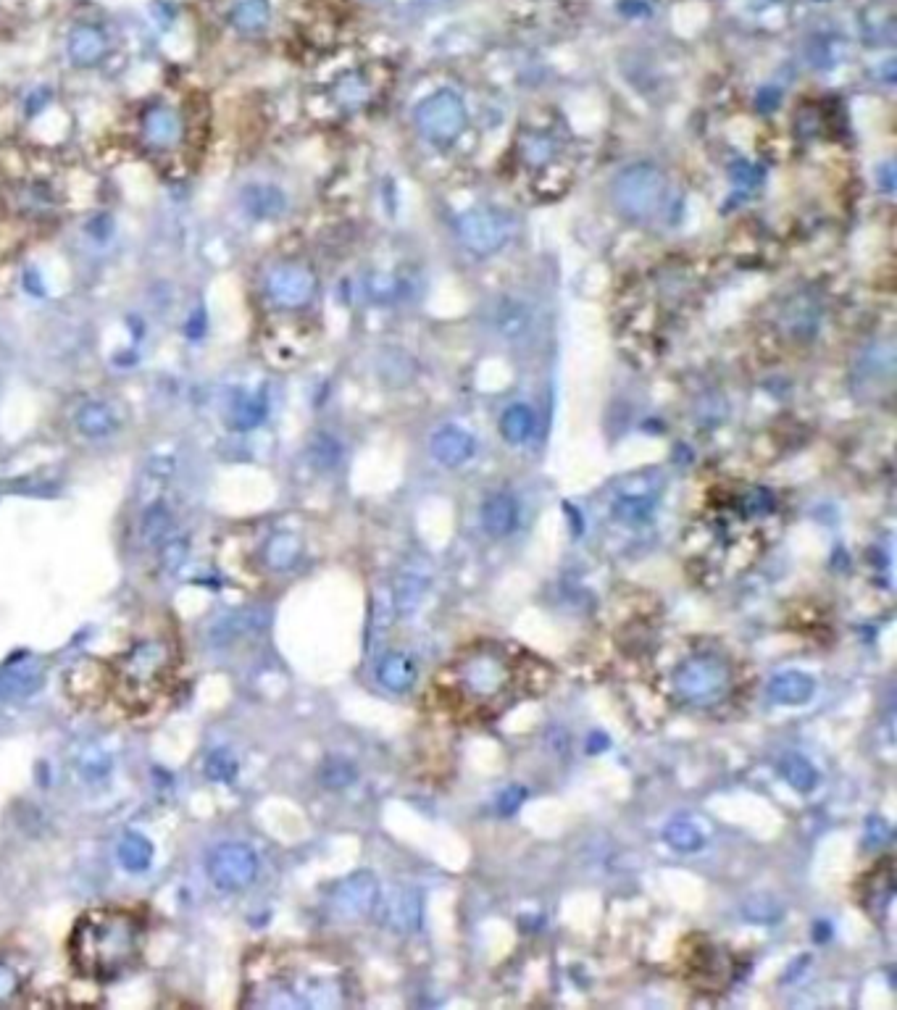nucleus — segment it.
<instances>
[{"label":"nucleus","instance_id":"obj_1","mask_svg":"<svg viewBox=\"0 0 897 1010\" xmlns=\"http://www.w3.org/2000/svg\"><path fill=\"white\" fill-rule=\"evenodd\" d=\"M143 953V921L122 905L82 913L69 937V958L79 974L111 982L135 968Z\"/></svg>","mask_w":897,"mask_h":1010},{"label":"nucleus","instance_id":"obj_2","mask_svg":"<svg viewBox=\"0 0 897 1010\" xmlns=\"http://www.w3.org/2000/svg\"><path fill=\"white\" fill-rule=\"evenodd\" d=\"M442 695L466 716H498L519 698V661L498 645L466 650L442 671Z\"/></svg>","mask_w":897,"mask_h":1010},{"label":"nucleus","instance_id":"obj_3","mask_svg":"<svg viewBox=\"0 0 897 1010\" xmlns=\"http://www.w3.org/2000/svg\"><path fill=\"white\" fill-rule=\"evenodd\" d=\"M177 671V645L169 634H143L129 642L106 674L116 695L129 711H145L158 695H164Z\"/></svg>","mask_w":897,"mask_h":1010},{"label":"nucleus","instance_id":"obj_4","mask_svg":"<svg viewBox=\"0 0 897 1010\" xmlns=\"http://www.w3.org/2000/svg\"><path fill=\"white\" fill-rule=\"evenodd\" d=\"M732 663L721 653L687 655L671 671V695L687 708H713L724 703L732 692Z\"/></svg>","mask_w":897,"mask_h":1010},{"label":"nucleus","instance_id":"obj_5","mask_svg":"<svg viewBox=\"0 0 897 1010\" xmlns=\"http://www.w3.org/2000/svg\"><path fill=\"white\" fill-rule=\"evenodd\" d=\"M666 177L653 164H632L616 174L611 185L613 206L621 216L632 221L653 219L666 200Z\"/></svg>","mask_w":897,"mask_h":1010},{"label":"nucleus","instance_id":"obj_6","mask_svg":"<svg viewBox=\"0 0 897 1010\" xmlns=\"http://www.w3.org/2000/svg\"><path fill=\"white\" fill-rule=\"evenodd\" d=\"M456 232L474 256H492L516 235V219L500 208H471L458 216Z\"/></svg>","mask_w":897,"mask_h":1010},{"label":"nucleus","instance_id":"obj_7","mask_svg":"<svg viewBox=\"0 0 897 1010\" xmlns=\"http://www.w3.org/2000/svg\"><path fill=\"white\" fill-rule=\"evenodd\" d=\"M466 121H469V116H466L461 95L450 93V90L429 95L416 108V127L432 143L448 145L458 140L466 129Z\"/></svg>","mask_w":897,"mask_h":1010},{"label":"nucleus","instance_id":"obj_8","mask_svg":"<svg viewBox=\"0 0 897 1010\" xmlns=\"http://www.w3.org/2000/svg\"><path fill=\"white\" fill-rule=\"evenodd\" d=\"M258 855L253 847L243 842H224L214 850L208 861V874L216 890L221 892H243L258 879Z\"/></svg>","mask_w":897,"mask_h":1010},{"label":"nucleus","instance_id":"obj_9","mask_svg":"<svg viewBox=\"0 0 897 1010\" xmlns=\"http://www.w3.org/2000/svg\"><path fill=\"white\" fill-rule=\"evenodd\" d=\"M269 298L282 308H300L314 298L316 277L306 266L282 264L269 274L266 282Z\"/></svg>","mask_w":897,"mask_h":1010},{"label":"nucleus","instance_id":"obj_10","mask_svg":"<svg viewBox=\"0 0 897 1010\" xmlns=\"http://www.w3.org/2000/svg\"><path fill=\"white\" fill-rule=\"evenodd\" d=\"M377 905V879L358 871L340 884L332 895V908L342 918H361Z\"/></svg>","mask_w":897,"mask_h":1010},{"label":"nucleus","instance_id":"obj_11","mask_svg":"<svg viewBox=\"0 0 897 1010\" xmlns=\"http://www.w3.org/2000/svg\"><path fill=\"white\" fill-rule=\"evenodd\" d=\"M382 921L390 926L392 932L411 934L421 926V897L416 890L400 887V890L390 892L382 905Z\"/></svg>","mask_w":897,"mask_h":1010},{"label":"nucleus","instance_id":"obj_12","mask_svg":"<svg viewBox=\"0 0 897 1010\" xmlns=\"http://www.w3.org/2000/svg\"><path fill=\"white\" fill-rule=\"evenodd\" d=\"M45 684V669L40 661H22L0 671V700L32 698Z\"/></svg>","mask_w":897,"mask_h":1010},{"label":"nucleus","instance_id":"obj_13","mask_svg":"<svg viewBox=\"0 0 897 1010\" xmlns=\"http://www.w3.org/2000/svg\"><path fill=\"white\" fill-rule=\"evenodd\" d=\"M429 448L437 463H442L445 469H456L474 456V437L461 427H442L432 434Z\"/></svg>","mask_w":897,"mask_h":1010},{"label":"nucleus","instance_id":"obj_14","mask_svg":"<svg viewBox=\"0 0 897 1010\" xmlns=\"http://www.w3.org/2000/svg\"><path fill=\"white\" fill-rule=\"evenodd\" d=\"M66 50H69V58H72L74 66H79V69H93V66L103 64V58H106L108 53V40L98 27H93V24H82V27L72 29Z\"/></svg>","mask_w":897,"mask_h":1010},{"label":"nucleus","instance_id":"obj_15","mask_svg":"<svg viewBox=\"0 0 897 1010\" xmlns=\"http://www.w3.org/2000/svg\"><path fill=\"white\" fill-rule=\"evenodd\" d=\"M816 695V682L803 671H782L769 682V700L776 705H805Z\"/></svg>","mask_w":897,"mask_h":1010},{"label":"nucleus","instance_id":"obj_16","mask_svg":"<svg viewBox=\"0 0 897 1010\" xmlns=\"http://www.w3.org/2000/svg\"><path fill=\"white\" fill-rule=\"evenodd\" d=\"M482 527L490 537H508L513 529L519 527V505L511 495L498 492L490 495L482 505Z\"/></svg>","mask_w":897,"mask_h":1010},{"label":"nucleus","instance_id":"obj_17","mask_svg":"<svg viewBox=\"0 0 897 1010\" xmlns=\"http://www.w3.org/2000/svg\"><path fill=\"white\" fill-rule=\"evenodd\" d=\"M377 679L390 692H408L416 682V663L403 653H387L377 666Z\"/></svg>","mask_w":897,"mask_h":1010},{"label":"nucleus","instance_id":"obj_18","mask_svg":"<svg viewBox=\"0 0 897 1010\" xmlns=\"http://www.w3.org/2000/svg\"><path fill=\"white\" fill-rule=\"evenodd\" d=\"M77 429L90 440H103L108 434H114L119 429V419H116L114 408L106 403H85L77 413Z\"/></svg>","mask_w":897,"mask_h":1010},{"label":"nucleus","instance_id":"obj_19","mask_svg":"<svg viewBox=\"0 0 897 1010\" xmlns=\"http://www.w3.org/2000/svg\"><path fill=\"white\" fill-rule=\"evenodd\" d=\"M145 135L153 145H161V148H169L179 140L182 135V121L179 116L171 111V108H153L148 116H145Z\"/></svg>","mask_w":897,"mask_h":1010},{"label":"nucleus","instance_id":"obj_20","mask_svg":"<svg viewBox=\"0 0 897 1010\" xmlns=\"http://www.w3.org/2000/svg\"><path fill=\"white\" fill-rule=\"evenodd\" d=\"M116 855H119V863H122L127 871H148L150 863H153V845H150L148 837L137 832L124 834L119 847H116Z\"/></svg>","mask_w":897,"mask_h":1010},{"label":"nucleus","instance_id":"obj_21","mask_svg":"<svg viewBox=\"0 0 897 1010\" xmlns=\"http://www.w3.org/2000/svg\"><path fill=\"white\" fill-rule=\"evenodd\" d=\"M143 537L153 548H164L166 542L174 540V516L166 505H150L143 516Z\"/></svg>","mask_w":897,"mask_h":1010},{"label":"nucleus","instance_id":"obj_22","mask_svg":"<svg viewBox=\"0 0 897 1010\" xmlns=\"http://www.w3.org/2000/svg\"><path fill=\"white\" fill-rule=\"evenodd\" d=\"M243 206L250 216H258V219H269V216L282 214L285 208V195L279 193L277 187H248L243 193Z\"/></svg>","mask_w":897,"mask_h":1010},{"label":"nucleus","instance_id":"obj_23","mask_svg":"<svg viewBox=\"0 0 897 1010\" xmlns=\"http://www.w3.org/2000/svg\"><path fill=\"white\" fill-rule=\"evenodd\" d=\"M500 432L506 437L508 445H524V442L532 437L534 432V413L529 406H516L506 408L503 419H500Z\"/></svg>","mask_w":897,"mask_h":1010},{"label":"nucleus","instance_id":"obj_24","mask_svg":"<svg viewBox=\"0 0 897 1010\" xmlns=\"http://www.w3.org/2000/svg\"><path fill=\"white\" fill-rule=\"evenodd\" d=\"M229 19L243 35H256L269 22V6L266 0H237Z\"/></svg>","mask_w":897,"mask_h":1010},{"label":"nucleus","instance_id":"obj_25","mask_svg":"<svg viewBox=\"0 0 897 1010\" xmlns=\"http://www.w3.org/2000/svg\"><path fill=\"white\" fill-rule=\"evenodd\" d=\"M782 776L787 779L790 787H795L798 792H811L816 784H819V771L813 766L808 758L803 755H787L782 761Z\"/></svg>","mask_w":897,"mask_h":1010},{"label":"nucleus","instance_id":"obj_26","mask_svg":"<svg viewBox=\"0 0 897 1010\" xmlns=\"http://www.w3.org/2000/svg\"><path fill=\"white\" fill-rule=\"evenodd\" d=\"M784 321H787L790 335H811L819 324V306L811 300H795V303L790 300V306L784 311Z\"/></svg>","mask_w":897,"mask_h":1010},{"label":"nucleus","instance_id":"obj_27","mask_svg":"<svg viewBox=\"0 0 897 1010\" xmlns=\"http://www.w3.org/2000/svg\"><path fill=\"white\" fill-rule=\"evenodd\" d=\"M663 840L669 842V847L679 850V853H698L705 845L703 834L698 832V826H692L690 821H671L663 829Z\"/></svg>","mask_w":897,"mask_h":1010},{"label":"nucleus","instance_id":"obj_28","mask_svg":"<svg viewBox=\"0 0 897 1010\" xmlns=\"http://www.w3.org/2000/svg\"><path fill=\"white\" fill-rule=\"evenodd\" d=\"M527 324L529 313L521 303H503V306H498V311H495V329H498L506 340H516L519 335H524Z\"/></svg>","mask_w":897,"mask_h":1010},{"label":"nucleus","instance_id":"obj_29","mask_svg":"<svg viewBox=\"0 0 897 1010\" xmlns=\"http://www.w3.org/2000/svg\"><path fill=\"white\" fill-rule=\"evenodd\" d=\"M300 555V542L292 534H277L266 545V563L274 571H287Z\"/></svg>","mask_w":897,"mask_h":1010},{"label":"nucleus","instance_id":"obj_30","mask_svg":"<svg viewBox=\"0 0 897 1010\" xmlns=\"http://www.w3.org/2000/svg\"><path fill=\"white\" fill-rule=\"evenodd\" d=\"M427 590V574H419V571H408L403 582H400V590L395 592V600H398V608L403 613H411L416 605H419L421 595Z\"/></svg>","mask_w":897,"mask_h":1010},{"label":"nucleus","instance_id":"obj_31","mask_svg":"<svg viewBox=\"0 0 897 1010\" xmlns=\"http://www.w3.org/2000/svg\"><path fill=\"white\" fill-rule=\"evenodd\" d=\"M266 411H269V408H266V400L261 398V395H248V398L237 403L235 427L237 429L258 427V424L264 421Z\"/></svg>","mask_w":897,"mask_h":1010},{"label":"nucleus","instance_id":"obj_32","mask_svg":"<svg viewBox=\"0 0 897 1010\" xmlns=\"http://www.w3.org/2000/svg\"><path fill=\"white\" fill-rule=\"evenodd\" d=\"M613 511L621 521H642L648 519L650 511H653V500L645 498V495H624L621 500H616Z\"/></svg>","mask_w":897,"mask_h":1010},{"label":"nucleus","instance_id":"obj_33","mask_svg":"<svg viewBox=\"0 0 897 1010\" xmlns=\"http://www.w3.org/2000/svg\"><path fill=\"white\" fill-rule=\"evenodd\" d=\"M206 774L208 779H214V782H232L237 774V761L227 753V750H216V753H211V758H208Z\"/></svg>","mask_w":897,"mask_h":1010},{"label":"nucleus","instance_id":"obj_34","mask_svg":"<svg viewBox=\"0 0 897 1010\" xmlns=\"http://www.w3.org/2000/svg\"><path fill=\"white\" fill-rule=\"evenodd\" d=\"M353 779H356V769H353L348 761H342V758L329 761L327 766H324V771H321V782L327 784V787H332V790L348 787V784H353Z\"/></svg>","mask_w":897,"mask_h":1010},{"label":"nucleus","instance_id":"obj_35","mask_svg":"<svg viewBox=\"0 0 897 1010\" xmlns=\"http://www.w3.org/2000/svg\"><path fill=\"white\" fill-rule=\"evenodd\" d=\"M22 987V976L16 968H11L8 963H0V1003H6L11 997L19 992Z\"/></svg>","mask_w":897,"mask_h":1010},{"label":"nucleus","instance_id":"obj_36","mask_svg":"<svg viewBox=\"0 0 897 1010\" xmlns=\"http://www.w3.org/2000/svg\"><path fill=\"white\" fill-rule=\"evenodd\" d=\"M521 797H524V790H521V787H508V790L500 795L498 811L503 813V816H511V813H516L521 805Z\"/></svg>","mask_w":897,"mask_h":1010},{"label":"nucleus","instance_id":"obj_37","mask_svg":"<svg viewBox=\"0 0 897 1010\" xmlns=\"http://www.w3.org/2000/svg\"><path fill=\"white\" fill-rule=\"evenodd\" d=\"M22 287L32 295V298H45V282L35 269H29L22 274Z\"/></svg>","mask_w":897,"mask_h":1010}]
</instances>
